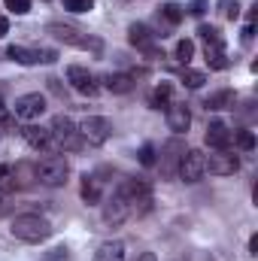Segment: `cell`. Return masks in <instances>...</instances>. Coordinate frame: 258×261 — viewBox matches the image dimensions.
<instances>
[{"instance_id":"1","label":"cell","mask_w":258,"mask_h":261,"mask_svg":"<svg viewBox=\"0 0 258 261\" xmlns=\"http://www.w3.org/2000/svg\"><path fill=\"white\" fill-rule=\"evenodd\" d=\"M9 231H12V237L21 240V243H43V240L52 237V225H49L43 216H34V213L15 216Z\"/></svg>"},{"instance_id":"2","label":"cell","mask_w":258,"mask_h":261,"mask_svg":"<svg viewBox=\"0 0 258 261\" xmlns=\"http://www.w3.org/2000/svg\"><path fill=\"white\" fill-rule=\"evenodd\" d=\"M46 34H52L58 43H64V46H76V49H85V52H91V55H100L104 52V43L97 40V37H88L85 31H79V28H73V24H61V21H52L49 28H46Z\"/></svg>"},{"instance_id":"3","label":"cell","mask_w":258,"mask_h":261,"mask_svg":"<svg viewBox=\"0 0 258 261\" xmlns=\"http://www.w3.org/2000/svg\"><path fill=\"white\" fill-rule=\"evenodd\" d=\"M49 134H52V143H55L58 149H67V152H76V149L85 146L82 137H79L76 122H73L70 116H55L52 125H49Z\"/></svg>"},{"instance_id":"4","label":"cell","mask_w":258,"mask_h":261,"mask_svg":"<svg viewBox=\"0 0 258 261\" xmlns=\"http://www.w3.org/2000/svg\"><path fill=\"white\" fill-rule=\"evenodd\" d=\"M67 176H70V164H67V158H61V155H49V158H43L37 164V179L43 186H49V189L64 186Z\"/></svg>"},{"instance_id":"5","label":"cell","mask_w":258,"mask_h":261,"mask_svg":"<svg viewBox=\"0 0 258 261\" xmlns=\"http://www.w3.org/2000/svg\"><path fill=\"white\" fill-rule=\"evenodd\" d=\"M76 128H79V137H82L85 146H104V143L113 137V125H110L104 116H88V119H82Z\"/></svg>"},{"instance_id":"6","label":"cell","mask_w":258,"mask_h":261,"mask_svg":"<svg viewBox=\"0 0 258 261\" xmlns=\"http://www.w3.org/2000/svg\"><path fill=\"white\" fill-rule=\"evenodd\" d=\"M240 170V158L228 149H216L213 155H203V173L213 176H234Z\"/></svg>"},{"instance_id":"7","label":"cell","mask_w":258,"mask_h":261,"mask_svg":"<svg viewBox=\"0 0 258 261\" xmlns=\"http://www.w3.org/2000/svg\"><path fill=\"white\" fill-rule=\"evenodd\" d=\"M46 113V97L40 94V91H31V94H21V97H15V107H12V116L15 119H21V122H37L40 116Z\"/></svg>"},{"instance_id":"8","label":"cell","mask_w":258,"mask_h":261,"mask_svg":"<svg viewBox=\"0 0 258 261\" xmlns=\"http://www.w3.org/2000/svg\"><path fill=\"white\" fill-rule=\"evenodd\" d=\"M176 173H179L183 182H200L203 179V152L200 149H186V155L179 158Z\"/></svg>"},{"instance_id":"9","label":"cell","mask_w":258,"mask_h":261,"mask_svg":"<svg viewBox=\"0 0 258 261\" xmlns=\"http://www.w3.org/2000/svg\"><path fill=\"white\" fill-rule=\"evenodd\" d=\"M131 213H134V206H131V200L119 189L113 192V197L104 203V222L107 225H122L125 219H131Z\"/></svg>"},{"instance_id":"10","label":"cell","mask_w":258,"mask_h":261,"mask_svg":"<svg viewBox=\"0 0 258 261\" xmlns=\"http://www.w3.org/2000/svg\"><path fill=\"white\" fill-rule=\"evenodd\" d=\"M67 82H70L79 94H85V97H94V94L100 91L97 82H94V76H91L82 64H70L67 67Z\"/></svg>"},{"instance_id":"11","label":"cell","mask_w":258,"mask_h":261,"mask_svg":"<svg viewBox=\"0 0 258 261\" xmlns=\"http://www.w3.org/2000/svg\"><path fill=\"white\" fill-rule=\"evenodd\" d=\"M21 137H24V143H28L31 149H37V152H46V155H52V152L58 149V146L52 143V134H49L46 128H40V125H34V122L21 128Z\"/></svg>"},{"instance_id":"12","label":"cell","mask_w":258,"mask_h":261,"mask_svg":"<svg viewBox=\"0 0 258 261\" xmlns=\"http://www.w3.org/2000/svg\"><path fill=\"white\" fill-rule=\"evenodd\" d=\"M164 119H167V128L173 130V134H186L189 125H192V113H189V107L179 103V100H170V103L164 107Z\"/></svg>"},{"instance_id":"13","label":"cell","mask_w":258,"mask_h":261,"mask_svg":"<svg viewBox=\"0 0 258 261\" xmlns=\"http://www.w3.org/2000/svg\"><path fill=\"white\" fill-rule=\"evenodd\" d=\"M186 155V143L179 140V137H173V140H167L164 143V149H161V170L170 176V173H176V167H179V158Z\"/></svg>"},{"instance_id":"14","label":"cell","mask_w":258,"mask_h":261,"mask_svg":"<svg viewBox=\"0 0 258 261\" xmlns=\"http://www.w3.org/2000/svg\"><path fill=\"white\" fill-rule=\"evenodd\" d=\"M128 40H131V46H137L140 52H149V55H155V34L146 28V24H131L128 28Z\"/></svg>"},{"instance_id":"15","label":"cell","mask_w":258,"mask_h":261,"mask_svg":"<svg viewBox=\"0 0 258 261\" xmlns=\"http://www.w3.org/2000/svg\"><path fill=\"white\" fill-rule=\"evenodd\" d=\"M203 140H207L210 149H228V146H231V130H228L225 122H210Z\"/></svg>"},{"instance_id":"16","label":"cell","mask_w":258,"mask_h":261,"mask_svg":"<svg viewBox=\"0 0 258 261\" xmlns=\"http://www.w3.org/2000/svg\"><path fill=\"white\" fill-rule=\"evenodd\" d=\"M91 261H125V243H122V240H107V243H100Z\"/></svg>"},{"instance_id":"17","label":"cell","mask_w":258,"mask_h":261,"mask_svg":"<svg viewBox=\"0 0 258 261\" xmlns=\"http://www.w3.org/2000/svg\"><path fill=\"white\" fill-rule=\"evenodd\" d=\"M234 103H237V97H234V91H231V88L213 91V94L203 100V107H207V110H213V113H219V110H234Z\"/></svg>"},{"instance_id":"18","label":"cell","mask_w":258,"mask_h":261,"mask_svg":"<svg viewBox=\"0 0 258 261\" xmlns=\"http://www.w3.org/2000/svg\"><path fill=\"white\" fill-rule=\"evenodd\" d=\"M104 82L113 94H131L134 91V76H128V73H110Z\"/></svg>"},{"instance_id":"19","label":"cell","mask_w":258,"mask_h":261,"mask_svg":"<svg viewBox=\"0 0 258 261\" xmlns=\"http://www.w3.org/2000/svg\"><path fill=\"white\" fill-rule=\"evenodd\" d=\"M79 195H82L85 203H100V195H104V192H100V179L85 173V176H82V189H79Z\"/></svg>"},{"instance_id":"20","label":"cell","mask_w":258,"mask_h":261,"mask_svg":"<svg viewBox=\"0 0 258 261\" xmlns=\"http://www.w3.org/2000/svg\"><path fill=\"white\" fill-rule=\"evenodd\" d=\"M203 58H207L210 70H225L231 64L228 55H225V46H203Z\"/></svg>"},{"instance_id":"21","label":"cell","mask_w":258,"mask_h":261,"mask_svg":"<svg viewBox=\"0 0 258 261\" xmlns=\"http://www.w3.org/2000/svg\"><path fill=\"white\" fill-rule=\"evenodd\" d=\"M6 55H9L15 64H24V67L37 64V49H28V46H9Z\"/></svg>"},{"instance_id":"22","label":"cell","mask_w":258,"mask_h":261,"mask_svg":"<svg viewBox=\"0 0 258 261\" xmlns=\"http://www.w3.org/2000/svg\"><path fill=\"white\" fill-rule=\"evenodd\" d=\"M197 37L203 40V46H225L222 31H219V28H213V24H200V28H197Z\"/></svg>"},{"instance_id":"23","label":"cell","mask_w":258,"mask_h":261,"mask_svg":"<svg viewBox=\"0 0 258 261\" xmlns=\"http://www.w3.org/2000/svg\"><path fill=\"white\" fill-rule=\"evenodd\" d=\"M170 97H173V85H170V82H161V85L152 91V107H155V110H164V107L170 103Z\"/></svg>"},{"instance_id":"24","label":"cell","mask_w":258,"mask_h":261,"mask_svg":"<svg viewBox=\"0 0 258 261\" xmlns=\"http://www.w3.org/2000/svg\"><path fill=\"white\" fill-rule=\"evenodd\" d=\"M12 179H15V186H31V182L37 179V167L15 164V167H12Z\"/></svg>"},{"instance_id":"25","label":"cell","mask_w":258,"mask_h":261,"mask_svg":"<svg viewBox=\"0 0 258 261\" xmlns=\"http://www.w3.org/2000/svg\"><path fill=\"white\" fill-rule=\"evenodd\" d=\"M183 15H186V12H183L179 3H164V6H161V18H164L170 28H176V24L183 21Z\"/></svg>"},{"instance_id":"26","label":"cell","mask_w":258,"mask_h":261,"mask_svg":"<svg viewBox=\"0 0 258 261\" xmlns=\"http://www.w3.org/2000/svg\"><path fill=\"white\" fill-rule=\"evenodd\" d=\"M183 82H186V88H203V82H207V73L186 67V70H183Z\"/></svg>"},{"instance_id":"27","label":"cell","mask_w":258,"mask_h":261,"mask_svg":"<svg viewBox=\"0 0 258 261\" xmlns=\"http://www.w3.org/2000/svg\"><path fill=\"white\" fill-rule=\"evenodd\" d=\"M192 55H194V43L192 40H179V43H176V58H179L183 64H189Z\"/></svg>"},{"instance_id":"28","label":"cell","mask_w":258,"mask_h":261,"mask_svg":"<svg viewBox=\"0 0 258 261\" xmlns=\"http://www.w3.org/2000/svg\"><path fill=\"white\" fill-rule=\"evenodd\" d=\"M237 146H240L243 152H252V149H255V134H252V130H237Z\"/></svg>"},{"instance_id":"29","label":"cell","mask_w":258,"mask_h":261,"mask_svg":"<svg viewBox=\"0 0 258 261\" xmlns=\"http://www.w3.org/2000/svg\"><path fill=\"white\" fill-rule=\"evenodd\" d=\"M9 189H15L12 167H9V164H0V192H9Z\"/></svg>"},{"instance_id":"30","label":"cell","mask_w":258,"mask_h":261,"mask_svg":"<svg viewBox=\"0 0 258 261\" xmlns=\"http://www.w3.org/2000/svg\"><path fill=\"white\" fill-rule=\"evenodd\" d=\"M158 158H155V146L152 143H143V149H140V164L143 167H152Z\"/></svg>"},{"instance_id":"31","label":"cell","mask_w":258,"mask_h":261,"mask_svg":"<svg viewBox=\"0 0 258 261\" xmlns=\"http://www.w3.org/2000/svg\"><path fill=\"white\" fill-rule=\"evenodd\" d=\"M219 6H222V15H225V18H231V21L240 15V6H237V0H222Z\"/></svg>"},{"instance_id":"32","label":"cell","mask_w":258,"mask_h":261,"mask_svg":"<svg viewBox=\"0 0 258 261\" xmlns=\"http://www.w3.org/2000/svg\"><path fill=\"white\" fill-rule=\"evenodd\" d=\"M3 3H6V9L15 12V15H24V12L31 9V0H3Z\"/></svg>"},{"instance_id":"33","label":"cell","mask_w":258,"mask_h":261,"mask_svg":"<svg viewBox=\"0 0 258 261\" xmlns=\"http://www.w3.org/2000/svg\"><path fill=\"white\" fill-rule=\"evenodd\" d=\"M64 6L70 12H88L94 6V0H64Z\"/></svg>"},{"instance_id":"34","label":"cell","mask_w":258,"mask_h":261,"mask_svg":"<svg viewBox=\"0 0 258 261\" xmlns=\"http://www.w3.org/2000/svg\"><path fill=\"white\" fill-rule=\"evenodd\" d=\"M58 61V52L52 49H37V64H55Z\"/></svg>"},{"instance_id":"35","label":"cell","mask_w":258,"mask_h":261,"mask_svg":"<svg viewBox=\"0 0 258 261\" xmlns=\"http://www.w3.org/2000/svg\"><path fill=\"white\" fill-rule=\"evenodd\" d=\"M9 125H12V110L0 100V130H6Z\"/></svg>"},{"instance_id":"36","label":"cell","mask_w":258,"mask_h":261,"mask_svg":"<svg viewBox=\"0 0 258 261\" xmlns=\"http://www.w3.org/2000/svg\"><path fill=\"white\" fill-rule=\"evenodd\" d=\"M61 258H67V249H64V246H58V249H52V252L46 255V261H61Z\"/></svg>"},{"instance_id":"37","label":"cell","mask_w":258,"mask_h":261,"mask_svg":"<svg viewBox=\"0 0 258 261\" xmlns=\"http://www.w3.org/2000/svg\"><path fill=\"white\" fill-rule=\"evenodd\" d=\"M203 6H207V0H194L192 3V15H203Z\"/></svg>"},{"instance_id":"38","label":"cell","mask_w":258,"mask_h":261,"mask_svg":"<svg viewBox=\"0 0 258 261\" xmlns=\"http://www.w3.org/2000/svg\"><path fill=\"white\" fill-rule=\"evenodd\" d=\"M6 210H9V195H6V192H0V216H3Z\"/></svg>"},{"instance_id":"39","label":"cell","mask_w":258,"mask_h":261,"mask_svg":"<svg viewBox=\"0 0 258 261\" xmlns=\"http://www.w3.org/2000/svg\"><path fill=\"white\" fill-rule=\"evenodd\" d=\"M252 34H255V28L246 24V28H243V43H252Z\"/></svg>"},{"instance_id":"40","label":"cell","mask_w":258,"mask_h":261,"mask_svg":"<svg viewBox=\"0 0 258 261\" xmlns=\"http://www.w3.org/2000/svg\"><path fill=\"white\" fill-rule=\"evenodd\" d=\"M6 31H9V18L0 15V37H6Z\"/></svg>"},{"instance_id":"41","label":"cell","mask_w":258,"mask_h":261,"mask_svg":"<svg viewBox=\"0 0 258 261\" xmlns=\"http://www.w3.org/2000/svg\"><path fill=\"white\" fill-rule=\"evenodd\" d=\"M249 255H258V234L249 237Z\"/></svg>"},{"instance_id":"42","label":"cell","mask_w":258,"mask_h":261,"mask_svg":"<svg viewBox=\"0 0 258 261\" xmlns=\"http://www.w3.org/2000/svg\"><path fill=\"white\" fill-rule=\"evenodd\" d=\"M137 261H158V258H155V252H143Z\"/></svg>"}]
</instances>
